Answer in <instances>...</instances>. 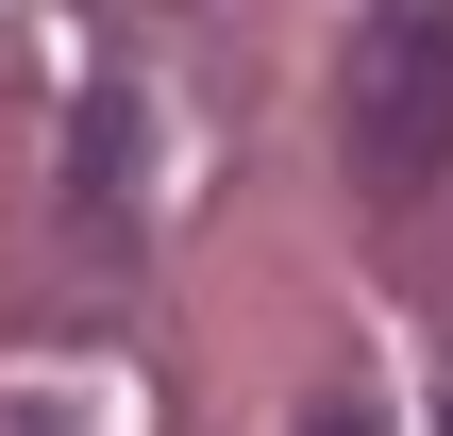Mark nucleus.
Masks as SVG:
<instances>
[{
    "mask_svg": "<svg viewBox=\"0 0 453 436\" xmlns=\"http://www.w3.org/2000/svg\"><path fill=\"white\" fill-rule=\"evenodd\" d=\"M17 436H50V420H17Z\"/></svg>",
    "mask_w": 453,
    "mask_h": 436,
    "instance_id": "3",
    "label": "nucleus"
},
{
    "mask_svg": "<svg viewBox=\"0 0 453 436\" xmlns=\"http://www.w3.org/2000/svg\"><path fill=\"white\" fill-rule=\"evenodd\" d=\"M303 436H387V420H370V403H319V420H303Z\"/></svg>",
    "mask_w": 453,
    "mask_h": 436,
    "instance_id": "2",
    "label": "nucleus"
},
{
    "mask_svg": "<svg viewBox=\"0 0 453 436\" xmlns=\"http://www.w3.org/2000/svg\"><path fill=\"white\" fill-rule=\"evenodd\" d=\"M336 151L370 202H420L453 168V0H370L336 50Z\"/></svg>",
    "mask_w": 453,
    "mask_h": 436,
    "instance_id": "1",
    "label": "nucleus"
}]
</instances>
